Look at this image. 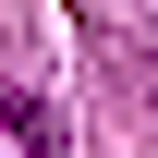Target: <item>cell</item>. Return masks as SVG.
<instances>
[{
	"label": "cell",
	"instance_id": "obj_1",
	"mask_svg": "<svg viewBox=\"0 0 158 158\" xmlns=\"http://www.w3.org/2000/svg\"><path fill=\"white\" fill-rule=\"evenodd\" d=\"M0 134H12L24 158H61V146H73V134H61V110L37 98V85H0Z\"/></svg>",
	"mask_w": 158,
	"mask_h": 158
}]
</instances>
